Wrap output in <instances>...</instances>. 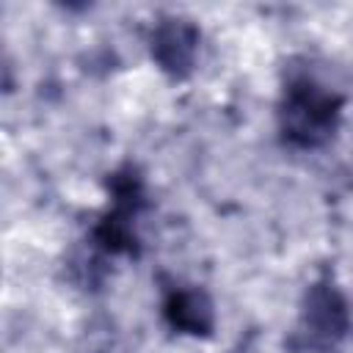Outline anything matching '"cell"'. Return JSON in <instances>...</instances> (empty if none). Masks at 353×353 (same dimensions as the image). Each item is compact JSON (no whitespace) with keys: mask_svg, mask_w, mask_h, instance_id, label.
<instances>
[{"mask_svg":"<svg viewBox=\"0 0 353 353\" xmlns=\"http://www.w3.org/2000/svg\"><path fill=\"white\" fill-rule=\"evenodd\" d=\"M345 99L309 72H292L279 99V132L295 149H323L334 141Z\"/></svg>","mask_w":353,"mask_h":353,"instance_id":"obj_1","label":"cell"},{"mask_svg":"<svg viewBox=\"0 0 353 353\" xmlns=\"http://www.w3.org/2000/svg\"><path fill=\"white\" fill-rule=\"evenodd\" d=\"M110 210L94 226V245L102 254H127L135 256L141 243L135 234V218L146 207V185L141 171L132 163H124L108 176Z\"/></svg>","mask_w":353,"mask_h":353,"instance_id":"obj_2","label":"cell"},{"mask_svg":"<svg viewBox=\"0 0 353 353\" xmlns=\"http://www.w3.org/2000/svg\"><path fill=\"white\" fill-rule=\"evenodd\" d=\"M350 328H353L350 301L328 273L317 276L301 298L295 339L303 347L328 350V347H336L350 334Z\"/></svg>","mask_w":353,"mask_h":353,"instance_id":"obj_3","label":"cell"},{"mask_svg":"<svg viewBox=\"0 0 353 353\" xmlns=\"http://www.w3.org/2000/svg\"><path fill=\"white\" fill-rule=\"evenodd\" d=\"M199 47H201V30L188 17L168 14L152 25L149 55L154 66L171 80H185L193 74L199 61Z\"/></svg>","mask_w":353,"mask_h":353,"instance_id":"obj_4","label":"cell"},{"mask_svg":"<svg viewBox=\"0 0 353 353\" xmlns=\"http://www.w3.org/2000/svg\"><path fill=\"white\" fill-rule=\"evenodd\" d=\"M163 320L176 334L207 339L215 331V303L204 287L174 281L163 290Z\"/></svg>","mask_w":353,"mask_h":353,"instance_id":"obj_5","label":"cell"}]
</instances>
